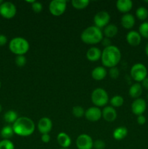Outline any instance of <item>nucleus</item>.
I'll use <instances>...</instances> for the list:
<instances>
[{"label": "nucleus", "instance_id": "1", "mask_svg": "<svg viewBox=\"0 0 148 149\" xmlns=\"http://www.w3.org/2000/svg\"><path fill=\"white\" fill-rule=\"evenodd\" d=\"M14 133L18 136L28 137L34 132L36 127L33 121L26 116L17 118V120L12 124Z\"/></svg>", "mask_w": 148, "mask_h": 149}, {"label": "nucleus", "instance_id": "2", "mask_svg": "<svg viewBox=\"0 0 148 149\" xmlns=\"http://www.w3.org/2000/svg\"><path fill=\"white\" fill-rule=\"evenodd\" d=\"M121 59L120 50L114 45L104 47L102 52L101 61L103 65L107 68L115 67L120 63Z\"/></svg>", "mask_w": 148, "mask_h": 149}, {"label": "nucleus", "instance_id": "3", "mask_svg": "<svg viewBox=\"0 0 148 149\" xmlns=\"http://www.w3.org/2000/svg\"><path fill=\"white\" fill-rule=\"evenodd\" d=\"M81 39L86 45H97L102 41L103 33L100 29L95 26H91L83 31Z\"/></svg>", "mask_w": 148, "mask_h": 149}, {"label": "nucleus", "instance_id": "4", "mask_svg": "<svg viewBox=\"0 0 148 149\" xmlns=\"http://www.w3.org/2000/svg\"><path fill=\"white\" fill-rule=\"evenodd\" d=\"M9 49L16 55H25L30 49L28 40L23 37H15L9 43Z\"/></svg>", "mask_w": 148, "mask_h": 149}, {"label": "nucleus", "instance_id": "5", "mask_svg": "<svg viewBox=\"0 0 148 149\" xmlns=\"http://www.w3.org/2000/svg\"><path fill=\"white\" fill-rule=\"evenodd\" d=\"M91 102L97 107L105 106L109 102V96L107 92L102 88H97L94 90L91 95Z\"/></svg>", "mask_w": 148, "mask_h": 149}, {"label": "nucleus", "instance_id": "6", "mask_svg": "<svg viewBox=\"0 0 148 149\" xmlns=\"http://www.w3.org/2000/svg\"><path fill=\"white\" fill-rule=\"evenodd\" d=\"M131 77L136 82H142L147 76V69L144 64L141 63H135L130 70Z\"/></svg>", "mask_w": 148, "mask_h": 149}, {"label": "nucleus", "instance_id": "7", "mask_svg": "<svg viewBox=\"0 0 148 149\" xmlns=\"http://www.w3.org/2000/svg\"><path fill=\"white\" fill-rule=\"evenodd\" d=\"M17 13L16 6L10 1H4L0 5V15L4 18L10 20L13 18Z\"/></svg>", "mask_w": 148, "mask_h": 149}, {"label": "nucleus", "instance_id": "8", "mask_svg": "<svg viewBox=\"0 0 148 149\" xmlns=\"http://www.w3.org/2000/svg\"><path fill=\"white\" fill-rule=\"evenodd\" d=\"M67 1L65 0H53L49 3V10L54 16H60L65 12Z\"/></svg>", "mask_w": 148, "mask_h": 149}, {"label": "nucleus", "instance_id": "9", "mask_svg": "<svg viewBox=\"0 0 148 149\" xmlns=\"http://www.w3.org/2000/svg\"><path fill=\"white\" fill-rule=\"evenodd\" d=\"M110 20V15L107 12L100 11L94 17V26L99 29L106 27L109 24Z\"/></svg>", "mask_w": 148, "mask_h": 149}, {"label": "nucleus", "instance_id": "10", "mask_svg": "<svg viewBox=\"0 0 148 149\" xmlns=\"http://www.w3.org/2000/svg\"><path fill=\"white\" fill-rule=\"evenodd\" d=\"M92 138L87 134H81L77 138L75 144L78 149H92L93 148Z\"/></svg>", "mask_w": 148, "mask_h": 149}, {"label": "nucleus", "instance_id": "11", "mask_svg": "<svg viewBox=\"0 0 148 149\" xmlns=\"http://www.w3.org/2000/svg\"><path fill=\"white\" fill-rule=\"evenodd\" d=\"M147 109L146 101L143 98H136L131 103V111L136 116L143 115Z\"/></svg>", "mask_w": 148, "mask_h": 149}, {"label": "nucleus", "instance_id": "12", "mask_svg": "<svg viewBox=\"0 0 148 149\" xmlns=\"http://www.w3.org/2000/svg\"><path fill=\"white\" fill-rule=\"evenodd\" d=\"M84 116L89 122H97L102 118V111L97 106H92L85 111Z\"/></svg>", "mask_w": 148, "mask_h": 149}, {"label": "nucleus", "instance_id": "13", "mask_svg": "<svg viewBox=\"0 0 148 149\" xmlns=\"http://www.w3.org/2000/svg\"><path fill=\"white\" fill-rule=\"evenodd\" d=\"M38 130L40 133L43 134H49V132L52 129V122L49 118L48 117H42L39 119L37 125Z\"/></svg>", "mask_w": 148, "mask_h": 149}, {"label": "nucleus", "instance_id": "14", "mask_svg": "<svg viewBox=\"0 0 148 149\" xmlns=\"http://www.w3.org/2000/svg\"><path fill=\"white\" fill-rule=\"evenodd\" d=\"M102 117L107 122H113L117 118V112L112 106H105L102 111Z\"/></svg>", "mask_w": 148, "mask_h": 149}, {"label": "nucleus", "instance_id": "15", "mask_svg": "<svg viewBox=\"0 0 148 149\" xmlns=\"http://www.w3.org/2000/svg\"><path fill=\"white\" fill-rule=\"evenodd\" d=\"M126 41L131 47H136L140 45L142 42V36L139 32L136 31H130L126 35Z\"/></svg>", "mask_w": 148, "mask_h": 149}, {"label": "nucleus", "instance_id": "16", "mask_svg": "<svg viewBox=\"0 0 148 149\" xmlns=\"http://www.w3.org/2000/svg\"><path fill=\"white\" fill-rule=\"evenodd\" d=\"M135 17L134 16L130 13H126L122 16L120 19V23L123 28L125 29H131L135 25Z\"/></svg>", "mask_w": 148, "mask_h": 149}, {"label": "nucleus", "instance_id": "17", "mask_svg": "<svg viewBox=\"0 0 148 149\" xmlns=\"http://www.w3.org/2000/svg\"><path fill=\"white\" fill-rule=\"evenodd\" d=\"M133 7V2L131 0H118L116 2V7L120 13H129Z\"/></svg>", "mask_w": 148, "mask_h": 149}, {"label": "nucleus", "instance_id": "18", "mask_svg": "<svg viewBox=\"0 0 148 149\" xmlns=\"http://www.w3.org/2000/svg\"><path fill=\"white\" fill-rule=\"evenodd\" d=\"M86 58L91 62H95L101 59L102 51L96 47H91L87 50Z\"/></svg>", "mask_w": 148, "mask_h": 149}, {"label": "nucleus", "instance_id": "19", "mask_svg": "<svg viewBox=\"0 0 148 149\" xmlns=\"http://www.w3.org/2000/svg\"><path fill=\"white\" fill-rule=\"evenodd\" d=\"M57 141L62 148H68L71 145V138L65 132H59L57 136Z\"/></svg>", "mask_w": 148, "mask_h": 149}, {"label": "nucleus", "instance_id": "20", "mask_svg": "<svg viewBox=\"0 0 148 149\" xmlns=\"http://www.w3.org/2000/svg\"><path fill=\"white\" fill-rule=\"evenodd\" d=\"M107 72L105 68L103 66H97L94 68L91 71V77L96 81L103 80L107 76Z\"/></svg>", "mask_w": 148, "mask_h": 149}, {"label": "nucleus", "instance_id": "21", "mask_svg": "<svg viewBox=\"0 0 148 149\" xmlns=\"http://www.w3.org/2000/svg\"><path fill=\"white\" fill-rule=\"evenodd\" d=\"M142 90H143V88H142L140 83L136 82L130 87L129 90V94L132 98H139L142 95Z\"/></svg>", "mask_w": 148, "mask_h": 149}, {"label": "nucleus", "instance_id": "22", "mask_svg": "<svg viewBox=\"0 0 148 149\" xmlns=\"http://www.w3.org/2000/svg\"><path fill=\"white\" fill-rule=\"evenodd\" d=\"M128 135V130L126 127L120 126L114 130L113 133V137L116 141H122Z\"/></svg>", "mask_w": 148, "mask_h": 149}, {"label": "nucleus", "instance_id": "23", "mask_svg": "<svg viewBox=\"0 0 148 149\" xmlns=\"http://www.w3.org/2000/svg\"><path fill=\"white\" fill-rule=\"evenodd\" d=\"M118 29V27L114 24H108L106 27L104 28L103 33L106 38H113L117 35Z\"/></svg>", "mask_w": 148, "mask_h": 149}, {"label": "nucleus", "instance_id": "24", "mask_svg": "<svg viewBox=\"0 0 148 149\" xmlns=\"http://www.w3.org/2000/svg\"><path fill=\"white\" fill-rule=\"evenodd\" d=\"M14 134L12 126H10V125L4 126V127H2V129L1 130V132H0L1 137L4 140H9L13 136Z\"/></svg>", "mask_w": 148, "mask_h": 149}, {"label": "nucleus", "instance_id": "25", "mask_svg": "<svg viewBox=\"0 0 148 149\" xmlns=\"http://www.w3.org/2000/svg\"><path fill=\"white\" fill-rule=\"evenodd\" d=\"M17 118V113L13 110L7 111L4 114V120L9 124H13Z\"/></svg>", "mask_w": 148, "mask_h": 149}, {"label": "nucleus", "instance_id": "26", "mask_svg": "<svg viewBox=\"0 0 148 149\" xmlns=\"http://www.w3.org/2000/svg\"><path fill=\"white\" fill-rule=\"evenodd\" d=\"M73 7L76 10H83L88 7L89 4V0H73L71 1Z\"/></svg>", "mask_w": 148, "mask_h": 149}, {"label": "nucleus", "instance_id": "27", "mask_svg": "<svg viewBox=\"0 0 148 149\" xmlns=\"http://www.w3.org/2000/svg\"><path fill=\"white\" fill-rule=\"evenodd\" d=\"M136 17L140 20H145L148 17V10L145 7H139L136 10Z\"/></svg>", "mask_w": 148, "mask_h": 149}, {"label": "nucleus", "instance_id": "28", "mask_svg": "<svg viewBox=\"0 0 148 149\" xmlns=\"http://www.w3.org/2000/svg\"><path fill=\"white\" fill-rule=\"evenodd\" d=\"M110 103L111 104V106L113 108H118L123 106L124 103V100L122 96L115 95L113 96L110 100Z\"/></svg>", "mask_w": 148, "mask_h": 149}, {"label": "nucleus", "instance_id": "29", "mask_svg": "<svg viewBox=\"0 0 148 149\" xmlns=\"http://www.w3.org/2000/svg\"><path fill=\"white\" fill-rule=\"evenodd\" d=\"M139 33L142 37L148 39V22L145 21L141 23L139 27Z\"/></svg>", "mask_w": 148, "mask_h": 149}, {"label": "nucleus", "instance_id": "30", "mask_svg": "<svg viewBox=\"0 0 148 149\" xmlns=\"http://www.w3.org/2000/svg\"><path fill=\"white\" fill-rule=\"evenodd\" d=\"M72 113L75 117L81 118L85 115V110L80 106H75L73 108Z\"/></svg>", "mask_w": 148, "mask_h": 149}, {"label": "nucleus", "instance_id": "31", "mask_svg": "<svg viewBox=\"0 0 148 149\" xmlns=\"http://www.w3.org/2000/svg\"><path fill=\"white\" fill-rule=\"evenodd\" d=\"M0 149H15V145L10 140H1L0 141Z\"/></svg>", "mask_w": 148, "mask_h": 149}, {"label": "nucleus", "instance_id": "32", "mask_svg": "<svg viewBox=\"0 0 148 149\" xmlns=\"http://www.w3.org/2000/svg\"><path fill=\"white\" fill-rule=\"evenodd\" d=\"M15 64L19 67H23L26 64L27 60L25 55H17L15 58Z\"/></svg>", "mask_w": 148, "mask_h": 149}, {"label": "nucleus", "instance_id": "33", "mask_svg": "<svg viewBox=\"0 0 148 149\" xmlns=\"http://www.w3.org/2000/svg\"><path fill=\"white\" fill-rule=\"evenodd\" d=\"M109 75H110V77L112 79H115L120 75V71H119V69L116 66L110 68V70H109Z\"/></svg>", "mask_w": 148, "mask_h": 149}, {"label": "nucleus", "instance_id": "34", "mask_svg": "<svg viewBox=\"0 0 148 149\" xmlns=\"http://www.w3.org/2000/svg\"><path fill=\"white\" fill-rule=\"evenodd\" d=\"M31 9L34 13H40L43 10V6H42L41 3L39 2V1H35L33 4H31Z\"/></svg>", "mask_w": 148, "mask_h": 149}, {"label": "nucleus", "instance_id": "35", "mask_svg": "<svg viewBox=\"0 0 148 149\" xmlns=\"http://www.w3.org/2000/svg\"><path fill=\"white\" fill-rule=\"evenodd\" d=\"M93 148L95 149H104L105 148V143L102 140L98 139L94 141L93 143Z\"/></svg>", "mask_w": 148, "mask_h": 149}, {"label": "nucleus", "instance_id": "36", "mask_svg": "<svg viewBox=\"0 0 148 149\" xmlns=\"http://www.w3.org/2000/svg\"><path fill=\"white\" fill-rule=\"evenodd\" d=\"M146 117L144 115H139V116H137V119H136V122L139 125H144L146 123Z\"/></svg>", "mask_w": 148, "mask_h": 149}, {"label": "nucleus", "instance_id": "37", "mask_svg": "<svg viewBox=\"0 0 148 149\" xmlns=\"http://www.w3.org/2000/svg\"><path fill=\"white\" fill-rule=\"evenodd\" d=\"M7 37L4 34H0V47L4 46L7 43Z\"/></svg>", "mask_w": 148, "mask_h": 149}, {"label": "nucleus", "instance_id": "38", "mask_svg": "<svg viewBox=\"0 0 148 149\" xmlns=\"http://www.w3.org/2000/svg\"><path fill=\"white\" fill-rule=\"evenodd\" d=\"M41 141L43 143H48L50 141L51 137L49 134H43V135H41Z\"/></svg>", "mask_w": 148, "mask_h": 149}, {"label": "nucleus", "instance_id": "39", "mask_svg": "<svg viewBox=\"0 0 148 149\" xmlns=\"http://www.w3.org/2000/svg\"><path fill=\"white\" fill-rule=\"evenodd\" d=\"M101 42L104 47H109L111 45V42H110V39H108V38H103L102 41Z\"/></svg>", "mask_w": 148, "mask_h": 149}, {"label": "nucleus", "instance_id": "40", "mask_svg": "<svg viewBox=\"0 0 148 149\" xmlns=\"http://www.w3.org/2000/svg\"><path fill=\"white\" fill-rule=\"evenodd\" d=\"M141 85H142V88L148 90V77L145 78V79L142 81V84H141Z\"/></svg>", "mask_w": 148, "mask_h": 149}, {"label": "nucleus", "instance_id": "41", "mask_svg": "<svg viewBox=\"0 0 148 149\" xmlns=\"http://www.w3.org/2000/svg\"><path fill=\"white\" fill-rule=\"evenodd\" d=\"M145 53H146V55H147V56L148 57V42L147 43V45H146V46H145Z\"/></svg>", "mask_w": 148, "mask_h": 149}, {"label": "nucleus", "instance_id": "42", "mask_svg": "<svg viewBox=\"0 0 148 149\" xmlns=\"http://www.w3.org/2000/svg\"><path fill=\"white\" fill-rule=\"evenodd\" d=\"M26 1V2L30 3V4H33V3H34L36 1H35V0H31V1H28V0H27V1Z\"/></svg>", "mask_w": 148, "mask_h": 149}, {"label": "nucleus", "instance_id": "43", "mask_svg": "<svg viewBox=\"0 0 148 149\" xmlns=\"http://www.w3.org/2000/svg\"><path fill=\"white\" fill-rule=\"evenodd\" d=\"M1 111H2V106H1V105L0 104V113L1 112Z\"/></svg>", "mask_w": 148, "mask_h": 149}, {"label": "nucleus", "instance_id": "44", "mask_svg": "<svg viewBox=\"0 0 148 149\" xmlns=\"http://www.w3.org/2000/svg\"><path fill=\"white\" fill-rule=\"evenodd\" d=\"M3 2H4V1H2V0H0V5H1V4H2V3H3Z\"/></svg>", "mask_w": 148, "mask_h": 149}, {"label": "nucleus", "instance_id": "45", "mask_svg": "<svg viewBox=\"0 0 148 149\" xmlns=\"http://www.w3.org/2000/svg\"><path fill=\"white\" fill-rule=\"evenodd\" d=\"M1 81H0V89H1Z\"/></svg>", "mask_w": 148, "mask_h": 149}, {"label": "nucleus", "instance_id": "46", "mask_svg": "<svg viewBox=\"0 0 148 149\" xmlns=\"http://www.w3.org/2000/svg\"><path fill=\"white\" fill-rule=\"evenodd\" d=\"M59 149H69V148H59Z\"/></svg>", "mask_w": 148, "mask_h": 149}, {"label": "nucleus", "instance_id": "47", "mask_svg": "<svg viewBox=\"0 0 148 149\" xmlns=\"http://www.w3.org/2000/svg\"><path fill=\"white\" fill-rule=\"evenodd\" d=\"M147 99H148V93H147Z\"/></svg>", "mask_w": 148, "mask_h": 149}, {"label": "nucleus", "instance_id": "48", "mask_svg": "<svg viewBox=\"0 0 148 149\" xmlns=\"http://www.w3.org/2000/svg\"><path fill=\"white\" fill-rule=\"evenodd\" d=\"M145 2H147V3H148V1H145Z\"/></svg>", "mask_w": 148, "mask_h": 149}]
</instances>
